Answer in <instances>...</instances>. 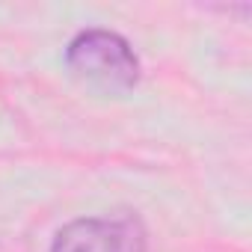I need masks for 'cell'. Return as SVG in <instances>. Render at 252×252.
Masks as SVG:
<instances>
[{
    "label": "cell",
    "instance_id": "cell-1",
    "mask_svg": "<svg viewBox=\"0 0 252 252\" xmlns=\"http://www.w3.org/2000/svg\"><path fill=\"white\" fill-rule=\"evenodd\" d=\"M65 65L80 83L107 95L128 92L140 80V60L128 39L101 27L83 30L68 42Z\"/></svg>",
    "mask_w": 252,
    "mask_h": 252
},
{
    "label": "cell",
    "instance_id": "cell-2",
    "mask_svg": "<svg viewBox=\"0 0 252 252\" xmlns=\"http://www.w3.org/2000/svg\"><path fill=\"white\" fill-rule=\"evenodd\" d=\"M149 234L137 214H104L65 222L51 243V252H146Z\"/></svg>",
    "mask_w": 252,
    "mask_h": 252
}]
</instances>
